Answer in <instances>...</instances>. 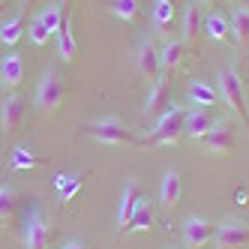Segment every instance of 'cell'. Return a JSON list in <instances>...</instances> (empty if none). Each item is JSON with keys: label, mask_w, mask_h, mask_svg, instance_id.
Here are the masks:
<instances>
[{"label": "cell", "mask_w": 249, "mask_h": 249, "mask_svg": "<svg viewBox=\"0 0 249 249\" xmlns=\"http://www.w3.org/2000/svg\"><path fill=\"white\" fill-rule=\"evenodd\" d=\"M180 195H183V180H180V174L171 168V171H165L162 186H159V201H162L165 210H174L180 204Z\"/></svg>", "instance_id": "obj_14"}, {"label": "cell", "mask_w": 249, "mask_h": 249, "mask_svg": "<svg viewBox=\"0 0 249 249\" xmlns=\"http://www.w3.org/2000/svg\"><path fill=\"white\" fill-rule=\"evenodd\" d=\"M213 237H216L219 249H243V246H249V225L243 219L228 216V219L219 222V228H216Z\"/></svg>", "instance_id": "obj_5"}, {"label": "cell", "mask_w": 249, "mask_h": 249, "mask_svg": "<svg viewBox=\"0 0 249 249\" xmlns=\"http://www.w3.org/2000/svg\"><path fill=\"white\" fill-rule=\"evenodd\" d=\"M201 9L198 6H186L183 12V45L195 48V42H198V33H201Z\"/></svg>", "instance_id": "obj_21"}, {"label": "cell", "mask_w": 249, "mask_h": 249, "mask_svg": "<svg viewBox=\"0 0 249 249\" xmlns=\"http://www.w3.org/2000/svg\"><path fill=\"white\" fill-rule=\"evenodd\" d=\"M213 123H216V117L210 114V108H201V105H192V108H186V120H183V135L186 138H201Z\"/></svg>", "instance_id": "obj_11"}, {"label": "cell", "mask_w": 249, "mask_h": 249, "mask_svg": "<svg viewBox=\"0 0 249 249\" xmlns=\"http://www.w3.org/2000/svg\"><path fill=\"white\" fill-rule=\"evenodd\" d=\"M150 225H153V201H147L144 195H141L123 231H135V234H141V231H150Z\"/></svg>", "instance_id": "obj_16"}, {"label": "cell", "mask_w": 249, "mask_h": 249, "mask_svg": "<svg viewBox=\"0 0 249 249\" xmlns=\"http://www.w3.org/2000/svg\"><path fill=\"white\" fill-rule=\"evenodd\" d=\"M21 120H24V99L18 93H9L0 102V129H3V135H12Z\"/></svg>", "instance_id": "obj_9"}, {"label": "cell", "mask_w": 249, "mask_h": 249, "mask_svg": "<svg viewBox=\"0 0 249 249\" xmlns=\"http://www.w3.org/2000/svg\"><path fill=\"white\" fill-rule=\"evenodd\" d=\"M198 141L213 153H231V147H234V126H231V120H216Z\"/></svg>", "instance_id": "obj_6"}, {"label": "cell", "mask_w": 249, "mask_h": 249, "mask_svg": "<svg viewBox=\"0 0 249 249\" xmlns=\"http://www.w3.org/2000/svg\"><path fill=\"white\" fill-rule=\"evenodd\" d=\"M39 165V159L33 156L27 147H15L12 156H9V168L12 171H30V168H36Z\"/></svg>", "instance_id": "obj_27"}, {"label": "cell", "mask_w": 249, "mask_h": 249, "mask_svg": "<svg viewBox=\"0 0 249 249\" xmlns=\"http://www.w3.org/2000/svg\"><path fill=\"white\" fill-rule=\"evenodd\" d=\"M24 36V21L21 15H12V18H6L3 24H0V42L3 45H15Z\"/></svg>", "instance_id": "obj_25"}, {"label": "cell", "mask_w": 249, "mask_h": 249, "mask_svg": "<svg viewBox=\"0 0 249 249\" xmlns=\"http://www.w3.org/2000/svg\"><path fill=\"white\" fill-rule=\"evenodd\" d=\"M168 3H174V6H177V3H180V0H168Z\"/></svg>", "instance_id": "obj_32"}, {"label": "cell", "mask_w": 249, "mask_h": 249, "mask_svg": "<svg viewBox=\"0 0 249 249\" xmlns=\"http://www.w3.org/2000/svg\"><path fill=\"white\" fill-rule=\"evenodd\" d=\"M87 132H90L96 141H102V144H120V147H138L141 141L132 135V129H126V123H120L117 117H102L96 123H90L87 126Z\"/></svg>", "instance_id": "obj_3"}, {"label": "cell", "mask_w": 249, "mask_h": 249, "mask_svg": "<svg viewBox=\"0 0 249 249\" xmlns=\"http://www.w3.org/2000/svg\"><path fill=\"white\" fill-rule=\"evenodd\" d=\"M183 120H186L183 105H171V108H165L153 123L150 141L153 144H177V141L183 138Z\"/></svg>", "instance_id": "obj_1"}, {"label": "cell", "mask_w": 249, "mask_h": 249, "mask_svg": "<svg viewBox=\"0 0 249 249\" xmlns=\"http://www.w3.org/2000/svg\"><path fill=\"white\" fill-rule=\"evenodd\" d=\"M246 54H249V45H246Z\"/></svg>", "instance_id": "obj_33"}, {"label": "cell", "mask_w": 249, "mask_h": 249, "mask_svg": "<svg viewBox=\"0 0 249 249\" xmlns=\"http://www.w3.org/2000/svg\"><path fill=\"white\" fill-rule=\"evenodd\" d=\"M135 66H138V72L144 75V81H150V84H156L159 81V75H162V60H159V48L150 42V39H144L138 45V51H135Z\"/></svg>", "instance_id": "obj_7"}, {"label": "cell", "mask_w": 249, "mask_h": 249, "mask_svg": "<svg viewBox=\"0 0 249 249\" xmlns=\"http://www.w3.org/2000/svg\"><path fill=\"white\" fill-rule=\"evenodd\" d=\"M189 99H192V105H201V108H210L213 102H216V90L207 84V81H201V78H195L192 84H189Z\"/></svg>", "instance_id": "obj_23"}, {"label": "cell", "mask_w": 249, "mask_h": 249, "mask_svg": "<svg viewBox=\"0 0 249 249\" xmlns=\"http://www.w3.org/2000/svg\"><path fill=\"white\" fill-rule=\"evenodd\" d=\"M174 3H168V0H156V6H153V27L156 30H168L171 21H174Z\"/></svg>", "instance_id": "obj_26"}, {"label": "cell", "mask_w": 249, "mask_h": 249, "mask_svg": "<svg viewBox=\"0 0 249 249\" xmlns=\"http://www.w3.org/2000/svg\"><path fill=\"white\" fill-rule=\"evenodd\" d=\"M168 87H171L168 75H159V81L150 87V96L144 102V117H159L168 108Z\"/></svg>", "instance_id": "obj_13"}, {"label": "cell", "mask_w": 249, "mask_h": 249, "mask_svg": "<svg viewBox=\"0 0 249 249\" xmlns=\"http://www.w3.org/2000/svg\"><path fill=\"white\" fill-rule=\"evenodd\" d=\"M21 195L15 192L12 186H0V222H9L15 213H18Z\"/></svg>", "instance_id": "obj_22"}, {"label": "cell", "mask_w": 249, "mask_h": 249, "mask_svg": "<svg viewBox=\"0 0 249 249\" xmlns=\"http://www.w3.org/2000/svg\"><path fill=\"white\" fill-rule=\"evenodd\" d=\"M201 33H207L210 42H225V39L231 36V33H228V18H225L222 12H210V15H204Z\"/></svg>", "instance_id": "obj_19"}, {"label": "cell", "mask_w": 249, "mask_h": 249, "mask_svg": "<svg viewBox=\"0 0 249 249\" xmlns=\"http://www.w3.org/2000/svg\"><path fill=\"white\" fill-rule=\"evenodd\" d=\"M21 243H24V249H42V246L48 243V225H45L39 216L27 219L24 234H21Z\"/></svg>", "instance_id": "obj_18"}, {"label": "cell", "mask_w": 249, "mask_h": 249, "mask_svg": "<svg viewBox=\"0 0 249 249\" xmlns=\"http://www.w3.org/2000/svg\"><path fill=\"white\" fill-rule=\"evenodd\" d=\"M0 3H6V0H0Z\"/></svg>", "instance_id": "obj_34"}, {"label": "cell", "mask_w": 249, "mask_h": 249, "mask_svg": "<svg viewBox=\"0 0 249 249\" xmlns=\"http://www.w3.org/2000/svg\"><path fill=\"white\" fill-rule=\"evenodd\" d=\"M21 81H24V57L18 51H9V54L0 60V87H6L12 93Z\"/></svg>", "instance_id": "obj_10"}, {"label": "cell", "mask_w": 249, "mask_h": 249, "mask_svg": "<svg viewBox=\"0 0 249 249\" xmlns=\"http://www.w3.org/2000/svg\"><path fill=\"white\" fill-rule=\"evenodd\" d=\"M66 96V87H63V78L60 72H54V69H48V72H42L39 84H36V93H33V102H36L39 111H57L60 102Z\"/></svg>", "instance_id": "obj_4"}, {"label": "cell", "mask_w": 249, "mask_h": 249, "mask_svg": "<svg viewBox=\"0 0 249 249\" xmlns=\"http://www.w3.org/2000/svg\"><path fill=\"white\" fill-rule=\"evenodd\" d=\"M75 51H78V42H75V36H72V24L63 21V27L57 30V54H60L63 60H72Z\"/></svg>", "instance_id": "obj_24"}, {"label": "cell", "mask_w": 249, "mask_h": 249, "mask_svg": "<svg viewBox=\"0 0 249 249\" xmlns=\"http://www.w3.org/2000/svg\"><path fill=\"white\" fill-rule=\"evenodd\" d=\"M219 96L228 102V108H231V111H234V114H240V120H243V129H246V135H249V111H246L243 84H240L237 69H231V66L219 69Z\"/></svg>", "instance_id": "obj_2"}, {"label": "cell", "mask_w": 249, "mask_h": 249, "mask_svg": "<svg viewBox=\"0 0 249 249\" xmlns=\"http://www.w3.org/2000/svg\"><path fill=\"white\" fill-rule=\"evenodd\" d=\"M108 6L120 21H135L138 15V0H108Z\"/></svg>", "instance_id": "obj_28"}, {"label": "cell", "mask_w": 249, "mask_h": 249, "mask_svg": "<svg viewBox=\"0 0 249 249\" xmlns=\"http://www.w3.org/2000/svg\"><path fill=\"white\" fill-rule=\"evenodd\" d=\"M33 18L39 21V27L48 33V36H57V30L63 27V6H60V3H51V6L39 9Z\"/></svg>", "instance_id": "obj_20"}, {"label": "cell", "mask_w": 249, "mask_h": 249, "mask_svg": "<svg viewBox=\"0 0 249 249\" xmlns=\"http://www.w3.org/2000/svg\"><path fill=\"white\" fill-rule=\"evenodd\" d=\"M60 249H84V243H81V240H69V243H63Z\"/></svg>", "instance_id": "obj_29"}, {"label": "cell", "mask_w": 249, "mask_h": 249, "mask_svg": "<svg viewBox=\"0 0 249 249\" xmlns=\"http://www.w3.org/2000/svg\"><path fill=\"white\" fill-rule=\"evenodd\" d=\"M186 57V45L183 39H168L162 48H159V60H162V75H171L177 66Z\"/></svg>", "instance_id": "obj_15"}, {"label": "cell", "mask_w": 249, "mask_h": 249, "mask_svg": "<svg viewBox=\"0 0 249 249\" xmlns=\"http://www.w3.org/2000/svg\"><path fill=\"white\" fill-rule=\"evenodd\" d=\"M213 234H216L213 222H207L204 216H189L183 225V246L186 249H204L213 240Z\"/></svg>", "instance_id": "obj_8"}, {"label": "cell", "mask_w": 249, "mask_h": 249, "mask_svg": "<svg viewBox=\"0 0 249 249\" xmlns=\"http://www.w3.org/2000/svg\"><path fill=\"white\" fill-rule=\"evenodd\" d=\"M228 33L234 36V42L240 48L249 45V6H237L228 18Z\"/></svg>", "instance_id": "obj_17"}, {"label": "cell", "mask_w": 249, "mask_h": 249, "mask_svg": "<svg viewBox=\"0 0 249 249\" xmlns=\"http://www.w3.org/2000/svg\"><path fill=\"white\" fill-rule=\"evenodd\" d=\"M141 198V189H138V180L135 177H129L126 183H123V192H120V207H117V228H120V234H123V228H126L129 216H132V210Z\"/></svg>", "instance_id": "obj_12"}, {"label": "cell", "mask_w": 249, "mask_h": 249, "mask_svg": "<svg viewBox=\"0 0 249 249\" xmlns=\"http://www.w3.org/2000/svg\"><path fill=\"white\" fill-rule=\"evenodd\" d=\"M201 3H216V0H201Z\"/></svg>", "instance_id": "obj_31"}, {"label": "cell", "mask_w": 249, "mask_h": 249, "mask_svg": "<svg viewBox=\"0 0 249 249\" xmlns=\"http://www.w3.org/2000/svg\"><path fill=\"white\" fill-rule=\"evenodd\" d=\"M33 3H36V0H21V6L27 9V6H33Z\"/></svg>", "instance_id": "obj_30"}]
</instances>
